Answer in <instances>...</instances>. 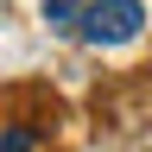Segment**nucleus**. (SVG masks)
Segmentation results:
<instances>
[{"mask_svg": "<svg viewBox=\"0 0 152 152\" xmlns=\"http://www.w3.org/2000/svg\"><path fill=\"white\" fill-rule=\"evenodd\" d=\"M140 26H146L140 0H95L83 13V38L89 45H127V38H140Z\"/></svg>", "mask_w": 152, "mask_h": 152, "instance_id": "f257e3e1", "label": "nucleus"}, {"mask_svg": "<svg viewBox=\"0 0 152 152\" xmlns=\"http://www.w3.org/2000/svg\"><path fill=\"white\" fill-rule=\"evenodd\" d=\"M83 13H89V0H45V26H83Z\"/></svg>", "mask_w": 152, "mask_h": 152, "instance_id": "f03ea898", "label": "nucleus"}, {"mask_svg": "<svg viewBox=\"0 0 152 152\" xmlns=\"http://www.w3.org/2000/svg\"><path fill=\"white\" fill-rule=\"evenodd\" d=\"M38 140H32V133L26 127H0V152H32Z\"/></svg>", "mask_w": 152, "mask_h": 152, "instance_id": "7ed1b4c3", "label": "nucleus"}]
</instances>
